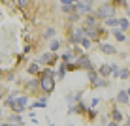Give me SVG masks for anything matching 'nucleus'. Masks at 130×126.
Listing matches in <instances>:
<instances>
[{"mask_svg": "<svg viewBox=\"0 0 130 126\" xmlns=\"http://www.w3.org/2000/svg\"><path fill=\"white\" fill-rule=\"evenodd\" d=\"M70 126H72V124H70Z\"/></svg>", "mask_w": 130, "mask_h": 126, "instance_id": "nucleus-33", "label": "nucleus"}, {"mask_svg": "<svg viewBox=\"0 0 130 126\" xmlns=\"http://www.w3.org/2000/svg\"><path fill=\"white\" fill-rule=\"evenodd\" d=\"M77 66H83V68H87V70H91V68H92V64L89 62V58H87V57H79V58H77Z\"/></svg>", "mask_w": 130, "mask_h": 126, "instance_id": "nucleus-5", "label": "nucleus"}, {"mask_svg": "<svg viewBox=\"0 0 130 126\" xmlns=\"http://www.w3.org/2000/svg\"><path fill=\"white\" fill-rule=\"evenodd\" d=\"M36 107H45V100H42V102H36Z\"/></svg>", "mask_w": 130, "mask_h": 126, "instance_id": "nucleus-24", "label": "nucleus"}, {"mask_svg": "<svg viewBox=\"0 0 130 126\" xmlns=\"http://www.w3.org/2000/svg\"><path fill=\"white\" fill-rule=\"evenodd\" d=\"M66 102H68V103H74V102H75V96H74V94H70V96L66 98Z\"/></svg>", "mask_w": 130, "mask_h": 126, "instance_id": "nucleus-22", "label": "nucleus"}, {"mask_svg": "<svg viewBox=\"0 0 130 126\" xmlns=\"http://www.w3.org/2000/svg\"><path fill=\"white\" fill-rule=\"evenodd\" d=\"M0 98H2V91H0Z\"/></svg>", "mask_w": 130, "mask_h": 126, "instance_id": "nucleus-30", "label": "nucleus"}, {"mask_svg": "<svg viewBox=\"0 0 130 126\" xmlns=\"http://www.w3.org/2000/svg\"><path fill=\"white\" fill-rule=\"evenodd\" d=\"M19 6L21 8H26V6H28V0H19Z\"/></svg>", "mask_w": 130, "mask_h": 126, "instance_id": "nucleus-23", "label": "nucleus"}, {"mask_svg": "<svg viewBox=\"0 0 130 126\" xmlns=\"http://www.w3.org/2000/svg\"><path fill=\"white\" fill-rule=\"evenodd\" d=\"M100 51H102V53H106V55H113V53H115V47H111V45H106V43H102V45H100Z\"/></svg>", "mask_w": 130, "mask_h": 126, "instance_id": "nucleus-6", "label": "nucleus"}, {"mask_svg": "<svg viewBox=\"0 0 130 126\" xmlns=\"http://www.w3.org/2000/svg\"><path fill=\"white\" fill-rule=\"evenodd\" d=\"M26 103H28V100H26L25 96H19V98H15V102H13L10 107H11L13 111H17V113H21V111L25 109V105H26Z\"/></svg>", "mask_w": 130, "mask_h": 126, "instance_id": "nucleus-2", "label": "nucleus"}, {"mask_svg": "<svg viewBox=\"0 0 130 126\" xmlns=\"http://www.w3.org/2000/svg\"><path fill=\"white\" fill-rule=\"evenodd\" d=\"M10 124H19L21 126V117L19 115H11L10 117Z\"/></svg>", "mask_w": 130, "mask_h": 126, "instance_id": "nucleus-10", "label": "nucleus"}, {"mask_svg": "<svg viewBox=\"0 0 130 126\" xmlns=\"http://www.w3.org/2000/svg\"><path fill=\"white\" fill-rule=\"evenodd\" d=\"M119 75H121V77H123V79H126V77H128V70H126V68L119 70Z\"/></svg>", "mask_w": 130, "mask_h": 126, "instance_id": "nucleus-16", "label": "nucleus"}, {"mask_svg": "<svg viewBox=\"0 0 130 126\" xmlns=\"http://www.w3.org/2000/svg\"><path fill=\"white\" fill-rule=\"evenodd\" d=\"M83 34H85V36H89V38H94V40L98 38V36H100V32H98L96 28H92V26H87V28L83 30Z\"/></svg>", "mask_w": 130, "mask_h": 126, "instance_id": "nucleus-4", "label": "nucleus"}, {"mask_svg": "<svg viewBox=\"0 0 130 126\" xmlns=\"http://www.w3.org/2000/svg\"><path fill=\"white\" fill-rule=\"evenodd\" d=\"M70 58H72V53L68 51V53H66V55H64V60H70Z\"/></svg>", "mask_w": 130, "mask_h": 126, "instance_id": "nucleus-27", "label": "nucleus"}, {"mask_svg": "<svg viewBox=\"0 0 130 126\" xmlns=\"http://www.w3.org/2000/svg\"><path fill=\"white\" fill-rule=\"evenodd\" d=\"M111 117H113V122H117V124L121 122V120H123V115H121V113H119L117 109H115L113 113H111Z\"/></svg>", "mask_w": 130, "mask_h": 126, "instance_id": "nucleus-8", "label": "nucleus"}, {"mask_svg": "<svg viewBox=\"0 0 130 126\" xmlns=\"http://www.w3.org/2000/svg\"><path fill=\"white\" fill-rule=\"evenodd\" d=\"M83 30H75V32H74V42H81V40H83Z\"/></svg>", "mask_w": 130, "mask_h": 126, "instance_id": "nucleus-9", "label": "nucleus"}, {"mask_svg": "<svg viewBox=\"0 0 130 126\" xmlns=\"http://www.w3.org/2000/svg\"><path fill=\"white\" fill-rule=\"evenodd\" d=\"M115 38H117L119 42H124V40H126V38H124V34L121 32V30H115Z\"/></svg>", "mask_w": 130, "mask_h": 126, "instance_id": "nucleus-13", "label": "nucleus"}, {"mask_svg": "<svg viewBox=\"0 0 130 126\" xmlns=\"http://www.w3.org/2000/svg\"><path fill=\"white\" fill-rule=\"evenodd\" d=\"M119 28H121V30H126V28H128V21H126V19H121V21H119Z\"/></svg>", "mask_w": 130, "mask_h": 126, "instance_id": "nucleus-11", "label": "nucleus"}, {"mask_svg": "<svg viewBox=\"0 0 130 126\" xmlns=\"http://www.w3.org/2000/svg\"><path fill=\"white\" fill-rule=\"evenodd\" d=\"M100 74H102V75H109V74H111V71H109V66L104 64V66L100 68Z\"/></svg>", "mask_w": 130, "mask_h": 126, "instance_id": "nucleus-14", "label": "nucleus"}, {"mask_svg": "<svg viewBox=\"0 0 130 126\" xmlns=\"http://www.w3.org/2000/svg\"><path fill=\"white\" fill-rule=\"evenodd\" d=\"M30 71H32V74H38V71H40L38 64H32V66H30Z\"/></svg>", "mask_w": 130, "mask_h": 126, "instance_id": "nucleus-21", "label": "nucleus"}, {"mask_svg": "<svg viewBox=\"0 0 130 126\" xmlns=\"http://www.w3.org/2000/svg\"><path fill=\"white\" fill-rule=\"evenodd\" d=\"M87 26H92V28L96 26V19L94 17H87Z\"/></svg>", "mask_w": 130, "mask_h": 126, "instance_id": "nucleus-12", "label": "nucleus"}, {"mask_svg": "<svg viewBox=\"0 0 130 126\" xmlns=\"http://www.w3.org/2000/svg\"><path fill=\"white\" fill-rule=\"evenodd\" d=\"M62 10H64V11H72V10H74V6H72V4H64Z\"/></svg>", "mask_w": 130, "mask_h": 126, "instance_id": "nucleus-19", "label": "nucleus"}, {"mask_svg": "<svg viewBox=\"0 0 130 126\" xmlns=\"http://www.w3.org/2000/svg\"><path fill=\"white\" fill-rule=\"evenodd\" d=\"M51 60H53V55H43L40 58V62H51Z\"/></svg>", "mask_w": 130, "mask_h": 126, "instance_id": "nucleus-15", "label": "nucleus"}, {"mask_svg": "<svg viewBox=\"0 0 130 126\" xmlns=\"http://www.w3.org/2000/svg\"><path fill=\"white\" fill-rule=\"evenodd\" d=\"M57 49H59V42L55 40V42H51V51H57Z\"/></svg>", "mask_w": 130, "mask_h": 126, "instance_id": "nucleus-20", "label": "nucleus"}, {"mask_svg": "<svg viewBox=\"0 0 130 126\" xmlns=\"http://www.w3.org/2000/svg\"><path fill=\"white\" fill-rule=\"evenodd\" d=\"M53 34H55V30H53V28H49L47 32H45V36H47V38H49V36H53Z\"/></svg>", "mask_w": 130, "mask_h": 126, "instance_id": "nucleus-26", "label": "nucleus"}, {"mask_svg": "<svg viewBox=\"0 0 130 126\" xmlns=\"http://www.w3.org/2000/svg\"><path fill=\"white\" fill-rule=\"evenodd\" d=\"M0 113H2V111H0Z\"/></svg>", "mask_w": 130, "mask_h": 126, "instance_id": "nucleus-32", "label": "nucleus"}, {"mask_svg": "<svg viewBox=\"0 0 130 126\" xmlns=\"http://www.w3.org/2000/svg\"><path fill=\"white\" fill-rule=\"evenodd\" d=\"M117 100H119L121 103H128V92H126V91H121L119 96H117Z\"/></svg>", "mask_w": 130, "mask_h": 126, "instance_id": "nucleus-7", "label": "nucleus"}, {"mask_svg": "<svg viewBox=\"0 0 130 126\" xmlns=\"http://www.w3.org/2000/svg\"><path fill=\"white\" fill-rule=\"evenodd\" d=\"M68 2H70V4H72V2H74V0H64V4H68Z\"/></svg>", "mask_w": 130, "mask_h": 126, "instance_id": "nucleus-29", "label": "nucleus"}, {"mask_svg": "<svg viewBox=\"0 0 130 126\" xmlns=\"http://www.w3.org/2000/svg\"><path fill=\"white\" fill-rule=\"evenodd\" d=\"M113 13H115V8L111 6V4H106V6L98 8L96 15H98V17H109V19H111V15H113Z\"/></svg>", "mask_w": 130, "mask_h": 126, "instance_id": "nucleus-3", "label": "nucleus"}, {"mask_svg": "<svg viewBox=\"0 0 130 126\" xmlns=\"http://www.w3.org/2000/svg\"><path fill=\"white\" fill-rule=\"evenodd\" d=\"M81 43H83V47H89V45H91V42H89V40H85V38L81 40Z\"/></svg>", "mask_w": 130, "mask_h": 126, "instance_id": "nucleus-25", "label": "nucleus"}, {"mask_svg": "<svg viewBox=\"0 0 130 126\" xmlns=\"http://www.w3.org/2000/svg\"><path fill=\"white\" fill-rule=\"evenodd\" d=\"M107 126H119L117 122H109V124H107Z\"/></svg>", "mask_w": 130, "mask_h": 126, "instance_id": "nucleus-28", "label": "nucleus"}, {"mask_svg": "<svg viewBox=\"0 0 130 126\" xmlns=\"http://www.w3.org/2000/svg\"><path fill=\"white\" fill-rule=\"evenodd\" d=\"M40 87L43 88V92H53V88H55V79H53V71L45 70L42 75V81H40Z\"/></svg>", "mask_w": 130, "mask_h": 126, "instance_id": "nucleus-1", "label": "nucleus"}, {"mask_svg": "<svg viewBox=\"0 0 130 126\" xmlns=\"http://www.w3.org/2000/svg\"><path fill=\"white\" fill-rule=\"evenodd\" d=\"M0 126H6V124H0Z\"/></svg>", "mask_w": 130, "mask_h": 126, "instance_id": "nucleus-31", "label": "nucleus"}, {"mask_svg": "<svg viewBox=\"0 0 130 126\" xmlns=\"http://www.w3.org/2000/svg\"><path fill=\"white\" fill-rule=\"evenodd\" d=\"M106 25H109V26H119V21H117V19H107Z\"/></svg>", "mask_w": 130, "mask_h": 126, "instance_id": "nucleus-17", "label": "nucleus"}, {"mask_svg": "<svg viewBox=\"0 0 130 126\" xmlns=\"http://www.w3.org/2000/svg\"><path fill=\"white\" fill-rule=\"evenodd\" d=\"M89 79H91L92 83H96V81H98V77H96V74H94V71H89Z\"/></svg>", "mask_w": 130, "mask_h": 126, "instance_id": "nucleus-18", "label": "nucleus"}]
</instances>
